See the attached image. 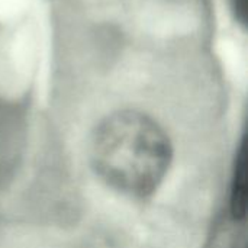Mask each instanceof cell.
<instances>
[{"label": "cell", "mask_w": 248, "mask_h": 248, "mask_svg": "<svg viewBox=\"0 0 248 248\" xmlns=\"http://www.w3.org/2000/svg\"><path fill=\"white\" fill-rule=\"evenodd\" d=\"M173 158L166 131L148 115L119 110L94 129L90 160L96 174L112 189L134 198L154 193Z\"/></svg>", "instance_id": "1"}, {"label": "cell", "mask_w": 248, "mask_h": 248, "mask_svg": "<svg viewBox=\"0 0 248 248\" xmlns=\"http://www.w3.org/2000/svg\"><path fill=\"white\" fill-rule=\"evenodd\" d=\"M246 202H247V153H246V145L243 144L234 169L231 198H230L231 215L235 221H240L246 217V205H247Z\"/></svg>", "instance_id": "2"}, {"label": "cell", "mask_w": 248, "mask_h": 248, "mask_svg": "<svg viewBox=\"0 0 248 248\" xmlns=\"http://www.w3.org/2000/svg\"><path fill=\"white\" fill-rule=\"evenodd\" d=\"M235 1V10L238 12V17L246 23V15H247V0H234Z\"/></svg>", "instance_id": "3"}]
</instances>
